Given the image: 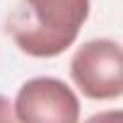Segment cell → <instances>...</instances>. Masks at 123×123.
I'll list each match as a JSON object with an SVG mask.
<instances>
[{
    "label": "cell",
    "instance_id": "obj_3",
    "mask_svg": "<svg viewBox=\"0 0 123 123\" xmlns=\"http://www.w3.org/2000/svg\"><path fill=\"white\" fill-rule=\"evenodd\" d=\"M12 113L22 123H75L80 99L58 77H31L17 89Z\"/></svg>",
    "mask_w": 123,
    "mask_h": 123
},
{
    "label": "cell",
    "instance_id": "obj_4",
    "mask_svg": "<svg viewBox=\"0 0 123 123\" xmlns=\"http://www.w3.org/2000/svg\"><path fill=\"white\" fill-rule=\"evenodd\" d=\"M15 121V113H12V101L7 97L0 94V123H10Z\"/></svg>",
    "mask_w": 123,
    "mask_h": 123
},
{
    "label": "cell",
    "instance_id": "obj_2",
    "mask_svg": "<svg viewBox=\"0 0 123 123\" xmlns=\"http://www.w3.org/2000/svg\"><path fill=\"white\" fill-rule=\"evenodd\" d=\"M70 77L94 101H111L123 94V51L113 39H92L70 58Z\"/></svg>",
    "mask_w": 123,
    "mask_h": 123
},
{
    "label": "cell",
    "instance_id": "obj_1",
    "mask_svg": "<svg viewBox=\"0 0 123 123\" xmlns=\"http://www.w3.org/2000/svg\"><path fill=\"white\" fill-rule=\"evenodd\" d=\"M92 0H19L5 31L15 46L31 58H55L80 36Z\"/></svg>",
    "mask_w": 123,
    "mask_h": 123
}]
</instances>
